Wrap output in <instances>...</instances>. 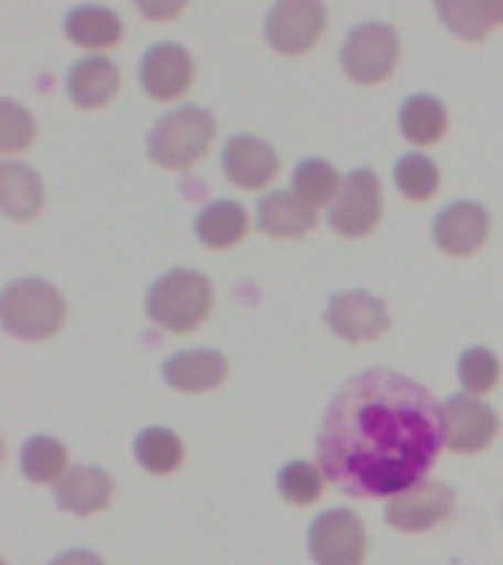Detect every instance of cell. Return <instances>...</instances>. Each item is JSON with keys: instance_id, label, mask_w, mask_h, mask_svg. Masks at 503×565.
<instances>
[{"instance_id": "obj_1", "label": "cell", "mask_w": 503, "mask_h": 565, "mask_svg": "<svg viewBox=\"0 0 503 565\" xmlns=\"http://www.w3.org/2000/svg\"><path fill=\"white\" fill-rule=\"evenodd\" d=\"M439 401L415 380L371 369L347 380L318 427V468L353 498H395L421 483L439 457Z\"/></svg>"}, {"instance_id": "obj_2", "label": "cell", "mask_w": 503, "mask_h": 565, "mask_svg": "<svg viewBox=\"0 0 503 565\" xmlns=\"http://www.w3.org/2000/svg\"><path fill=\"white\" fill-rule=\"evenodd\" d=\"M148 318L168 333H189L210 316L212 282L201 271L174 268L159 277L145 300Z\"/></svg>"}, {"instance_id": "obj_3", "label": "cell", "mask_w": 503, "mask_h": 565, "mask_svg": "<svg viewBox=\"0 0 503 565\" xmlns=\"http://www.w3.org/2000/svg\"><path fill=\"white\" fill-rule=\"evenodd\" d=\"M65 321V300L51 282L18 280L0 295V324L24 342H42L60 333Z\"/></svg>"}, {"instance_id": "obj_4", "label": "cell", "mask_w": 503, "mask_h": 565, "mask_svg": "<svg viewBox=\"0 0 503 565\" xmlns=\"http://www.w3.org/2000/svg\"><path fill=\"white\" fill-rule=\"evenodd\" d=\"M212 139H215L212 113H206L203 106L189 104L159 118L148 136V153L157 166L183 171L210 150Z\"/></svg>"}, {"instance_id": "obj_5", "label": "cell", "mask_w": 503, "mask_h": 565, "mask_svg": "<svg viewBox=\"0 0 503 565\" xmlns=\"http://www.w3.org/2000/svg\"><path fill=\"white\" fill-rule=\"evenodd\" d=\"M400 42H397L395 26L379 24V21H365L353 26L342 47V68L353 83L374 86L395 71Z\"/></svg>"}, {"instance_id": "obj_6", "label": "cell", "mask_w": 503, "mask_h": 565, "mask_svg": "<svg viewBox=\"0 0 503 565\" xmlns=\"http://www.w3.org/2000/svg\"><path fill=\"white\" fill-rule=\"evenodd\" d=\"M379 212H383V192L377 174L368 168H353L351 174L342 177V189L327 210V221L335 233L360 238L377 227Z\"/></svg>"}, {"instance_id": "obj_7", "label": "cell", "mask_w": 503, "mask_h": 565, "mask_svg": "<svg viewBox=\"0 0 503 565\" xmlns=\"http://www.w3.org/2000/svg\"><path fill=\"white\" fill-rule=\"evenodd\" d=\"M307 545L315 565H362L368 536L351 510H327L312 521Z\"/></svg>"}, {"instance_id": "obj_8", "label": "cell", "mask_w": 503, "mask_h": 565, "mask_svg": "<svg viewBox=\"0 0 503 565\" xmlns=\"http://www.w3.org/2000/svg\"><path fill=\"white\" fill-rule=\"evenodd\" d=\"M497 415L474 395H453L441 404V436L453 454H480L497 436Z\"/></svg>"}, {"instance_id": "obj_9", "label": "cell", "mask_w": 503, "mask_h": 565, "mask_svg": "<svg viewBox=\"0 0 503 565\" xmlns=\"http://www.w3.org/2000/svg\"><path fill=\"white\" fill-rule=\"evenodd\" d=\"M324 26V3H315V0H289V3H277L268 12L265 35H268V42H271V47L277 53L298 56V53H307L321 39Z\"/></svg>"}, {"instance_id": "obj_10", "label": "cell", "mask_w": 503, "mask_h": 565, "mask_svg": "<svg viewBox=\"0 0 503 565\" xmlns=\"http://www.w3.org/2000/svg\"><path fill=\"white\" fill-rule=\"evenodd\" d=\"M453 489L436 480H421L413 489L388 498L386 521L400 533H424L453 512Z\"/></svg>"}, {"instance_id": "obj_11", "label": "cell", "mask_w": 503, "mask_h": 565, "mask_svg": "<svg viewBox=\"0 0 503 565\" xmlns=\"http://www.w3.org/2000/svg\"><path fill=\"white\" fill-rule=\"evenodd\" d=\"M324 321L344 342H374L392 324L386 303L362 289L333 295L324 312Z\"/></svg>"}, {"instance_id": "obj_12", "label": "cell", "mask_w": 503, "mask_h": 565, "mask_svg": "<svg viewBox=\"0 0 503 565\" xmlns=\"http://www.w3.org/2000/svg\"><path fill=\"white\" fill-rule=\"evenodd\" d=\"M194 65L183 44L159 42L141 56L139 79L145 95L153 100H176L192 86Z\"/></svg>"}, {"instance_id": "obj_13", "label": "cell", "mask_w": 503, "mask_h": 565, "mask_svg": "<svg viewBox=\"0 0 503 565\" xmlns=\"http://www.w3.org/2000/svg\"><path fill=\"white\" fill-rule=\"evenodd\" d=\"M489 236V212L474 201H457L436 215L432 238L450 256L474 254Z\"/></svg>"}, {"instance_id": "obj_14", "label": "cell", "mask_w": 503, "mask_h": 565, "mask_svg": "<svg viewBox=\"0 0 503 565\" xmlns=\"http://www.w3.org/2000/svg\"><path fill=\"white\" fill-rule=\"evenodd\" d=\"M224 174L229 183H236L238 189L256 192L271 183L277 174V153L268 141L256 139V136H233L224 145Z\"/></svg>"}, {"instance_id": "obj_15", "label": "cell", "mask_w": 503, "mask_h": 565, "mask_svg": "<svg viewBox=\"0 0 503 565\" xmlns=\"http://www.w3.org/2000/svg\"><path fill=\"white\" fill-rule=\"evenodd\" d=\"M318 215L295 192H268L256 206V227L274 238H298L315 230Z\"/></svg>"}, {"instance_id": "obj_16", "label": "cell", "mask_w": 503, "mask_h": 565, "mask_svg": "<svg viewBox=\"0 0 503 565\" xmlns=\"http://www.w3.org/2000/svg\"><path fill=\"white\" fill-rule=\"evenodd\" d=\"M113 501V477L104 468L74 466L56 483V503L60 510L74 515H92L109 507Z\"/></svg>"}, {"instance_id": "obj_17", "label": "cell", "mask_w": 503, "mask_h": 565, "mask_svg": "<svg viewBox=\"0 0 503 565\" xmlns=\"http://www.w3.org/2000/svg\"><path fill=\"white\" fill-rule=\"evenodd\" d=\"M162 374H165L168 386L189 392V395H201V392H210L224 383L227 360L218 351H185L165 360Z\"/></svg>"}, {"instance_id": "obj_18", "label": "cell", "mask_w": 503, "mask_h": 565, "mask_svg": "<svg viewBox=\"0 0 503 565\" xmlns=\"http://www.w3.org/2000/svg\"><path fill=\"white\" fill-rule=\"evenodd\" d=\"M68 95L71 100L83 109H95L104 106L109 97L121 86V74L118 65L106 56H83V60L71 68L68 74Z\"/></svg>"}, {"instance_id": "obj_19", "label": "cell", "mask_w": 503, "mask_h": 565, "mask_svg": "<svg viewBox=\"0 0 503 565\" xmlns=\"http://www.w3.org/2000/svg\"><path fill=\"white\" fill-rule=\"evenodd\" d=\"M44 203L42 177L33 168L3 162L0 166V206L9 218L30 221L39 215Z\"/></svg>"}, {"instance_id": "obj_20", "label": "cell", "mask_w": 503, "mask_h": 565, "mask_svg": "<svg viewBox=\"0 0 503 565\" xmlns=\"http://www.w3.org/2000/svg\"><path fill=\"white\" fill-rule=\"evenodd\" d=\"M65 35L79 47L104 51V47L121 42L124 26L121 18L115 15L113 9L83 3V7L71 9L68 18H65Z\"/></svg>"}, {"instance_id": "obj_21", "label": "cell", "mask_w": 503, "mask_h": 565, "mask_svg": "<svg viewBox=\"0 0 503 565\" xmlns=\"http://www.w3.org/2000/svg\"><path fill=\"white\" fill-rule=\"evenodd\" d=\"M194 233L206 247H233L238 245L247 233V212L236 201H215L203 206Z\"/></svg>"}, {"instance_id": "obj_22", "label": "cell", "mask_w": 503, "mask_h": 565, "mask_svg": "<svg viewBox=\"0 0 503 565\" xmlns=\"http://www.w3.org/2000/svg\"><path fill=\"white\" fill-rule=\"evenodd\" d=\"M397 121H400L404 139L413 141V145H436L448 130V113L430 95L406 97Z\"/></svg>"}, {"instance_id": "obj_23", "label": "cell", "mask_w": 503, "mask_h": 565, "mask_svg": "<svg viewBox=\"0 0 503 565\" xmlns=\"http://www.w3.org/2000/svg\"><path fill=\"white\" fill-rule=\"evenodd\" d=\"M436 12L445 24L468 42H480L489 35V30L503 24V3H465V0H453V3H436Z\"/></svg>"}, {"instance_id": "obj_24", "label": "cell", "mask_w": 503, "mask_h": 565, "mask_svg": "<svg viewBox=\"0 0 503 565\" xmlns=\"http://www.w3.org/2000/svg\"><path fill=\"white\" fill-rule=\"evenodd\" d=\"M68 466L65 445L53 436H30L21 450V471L33 483H60Z\"/></svg>"}, {"instance_id": "obj_25", "label": "cell", "mask_w": 503, "mask_h": 565, "mask_svg": "<svg viewBox=\"0 0 503 565\" xmlns=\"http://www.w3.org/2000/svg\"><path fill=\"white\" fill-rule=\"evenodd\" d=\"M339 189H342V177L324 159H303L291 177V192L298 194L300 201H307L312 210L330 206Z\"/></svg>"}, {"instance_id": "obj_26", "label": "cell", "mask_w": 503, "mask_h": 565, "mask_svg": "<svg viewBox=\"0 0 503 565\" xmlns=\"http://www.w3.org/2000/svg\"><path fill=\"white\" fill-rule=\"evenodd\" d=\"M136 459L150 475H171L183 462V441L165 427H148L136 439Z\"/></svg>"}, {"instance_id": "obj_27", "label": "cell", "mask_w": 503, "mask_h": 565, "mask_svg": "<svg viewBox=\"0 0 503 565\" xmlns=\"http://www.w3.org/2000/svg\"><path fill=\"white\" fill-rule=\"evenodd\" d=\"M395 183L409 201H427L439 189V166L424 153H406L397 159Z\"/></svg>"}, {"instance_id": "obj_28", "label": "cell", "mask_w": 503, "mask_h": 565, "mask_svg": "<svg viewBox=\"0 0 503 565\" xmlns=\"http://www.w3.org/2000/svg\"><path fill=\"white\" fill-rule=\"evenodd\" d=\"M277 489L289 503H315L324 492V471L312 462H289L277 475Z\"/></svg>"}, {"instance_id": "obj_29", "label": "cell", "mask_w": 503, "mask_h": 565, "mask_svg": "<svg viewBox=\"0 0 503 565\" xmlns=\"http://www.w3.org/2000/svg\"><path fill=\"white\" fill-rule=\"evenodd\" d=\"M501 377V362L489 348H468L459 356V383L465 386V395H485L492 392Z\"/></svg>"}, {"instance_id": "obj_30", "label": "cell", "mask_w": 503, "mask_h": 565, "mask_svg": "<svg viewBox=\"0 0 503 565\" xmlns=\"http://www.w3.org/2000/svg\"><path fill=\"white\" fill-rule=\"evenodd\" d=\"M35 136L33 115L26 113L24 106H18L15 100L3 97L0 100V148L7 153L30 148V141Z\"/></svg>"}, {"instance_id": "obj_31", "label": "cell", "mask_w": 503, "mask_h": 565, "mask_svg": "<svg viewBox=\"0 0 503 565\" xmlns=\"http://www.w3.org/2000/svg\"><path fill=\"white\" fill-rule=\"evenodd\" d=\"M51 565H104V559L97 554H92V551L77 547V551H65V554H60Z\"/></svg>"}]
</instances>
